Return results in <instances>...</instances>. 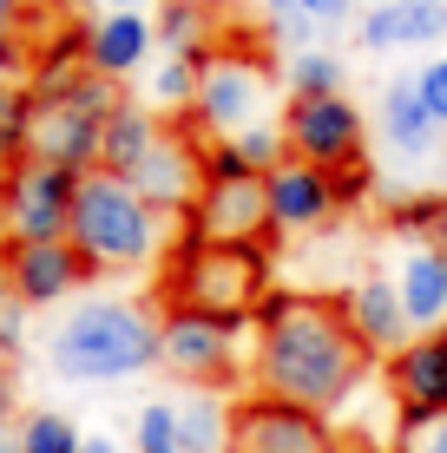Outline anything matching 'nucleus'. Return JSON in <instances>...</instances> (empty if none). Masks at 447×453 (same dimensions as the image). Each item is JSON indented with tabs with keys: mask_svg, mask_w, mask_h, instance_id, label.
Instances as JSON below:
<instances>
[{
	"mask_svg": "<svg viewBox=\"0 0 447 453\" xmlns=\"http://www.w3.org/2000/svg\"><path fill=\"white\" fill-rule=\"evenodd\" d=\"M237 151L250 158L257 178H270L276 165H289V138H283V125H243V132H237Z\"/></svg>",
	"mask_w": 447,
	"mask_h": 453,
	"instance_id": "28",
	"label": "nucleus"
},
{
	"mask_svg": "<svg viewBox=\"0 0 447 453\" xmlns=\"http://www.w3.org/2000/svg\"><path fill=\"white\" fill-rule=\"evenodd\" d=\"M297 309H303V296H297V289H276V283H270L264 296H257V309H250V329H257V335H270V329H283Z\"/></svg>",
	"mask_w": 447,
	"mask_h": 453,
	"instance_id": "32",
	"label": "nucleus"
},
{
	"mask_svg": "<svg viewBox=\"0 0 447 453\" xmlns=\"http://www.w3.org/2000/svg\"><path fill=\"white\" fill-rule=\"evenodd\" d=\"M0 453H20V441H0Z\"/></svg>",
	"mask_w": 447,
	"mask_h": 453,
	"instance_id": "44",
	"label": "nucleus"
},
{
	"mask_svg": "<svg viewBox=\"0 0 447 453\" xmlns=\"http://www.w3.org/2000/svg\"><path fill=\"white\" fill-rule=\"evenodd\" d=\"M99 138L105 125L86 119L73 99H40V119H34V158L59 165V171H99Z\"/></svg>",
	"mask_w": 447,
	"mask_h": 453,
	"instance_id": "14",
	"label": "nucleus"
},
{
	"mask_svg": "<svg viewBox=\"0 0 447 453\" xmlns=\"http://www.w3.org/2000/svg\"><path fill=\"white\" fill-rule=\"evenodd\" d=\"M389 447L395 453H447V414H402Z\"/></svg>",
	"mask_w": 447,
	"mask_h": 453,
	"instance_id": "29",
	"label": "nucleus"
},
{
	"mask_svg": "<svg viewBox=\"0 0 447 453\" xmlns=\"http://www.w3.org/2000/svg\"><path fill=\"white\" fill-rule=\"evenodd\" d=\"M368 7H395V0H368Z\"/></svg>",
	"mask_w": 447,
	"mask_h": 453,
	"instance_id": "45",
	"label": "nucleus"
},
{
	"mask_svg": "<svg viewBox=\"0 0 447 453\" xmlns=\"http://www.w3.org/2000/svg\"><path fill=\"white\" fill-rule=\"evenodd\" d=\"M73 204H80V171H59L46 158H27L7 171L13 243H59L73 230Z\"/></svg>",
	"mask_w": 447,
	"mask_h": 453,
	"instance_id": "7",
	"label": "nucleus"
},
{
	"mask_svg": "<svg viewBox=\"0 0 447 453\" xmlns=\"http://www.w3.org/2000/svg\"><path fill=\"white\" fill-rule=\"evenodd\" d=\"M250 178H257V171L237 151V138H211V145H204V184H250Z\"/></svg>",
	"mask_w": 447,
	"mask_h": 453,
	"instance_id": "30",
	"label": "nucleus"
},
{
	"mask_svg": "<svg viewBox=\"0 0 447 453\" xmlns=\"http://www.w3.org/2000/svg\"><path fill=\"white\" fill-rule=\"evenodd\" d=\"M257 99H264V66H250V59H237V53H218L204 66L191 119L204 125V132H218V138H237L243 125H257Z\"/></svg>",
	"mask_w": 447,
	"mask_h": 453,
	"instance_id": "11",
	"label": "nucleus"
},
{
	"mask_svg": "<svg viewBox=\"0 0 447 453\" xmlns=\"http://www.w3.org/2000/svg\"><path fill=\"white\" fill-rule=\"evenodd\" d=\"M343 316L349 329H356V342L368 355H402L414 342V322L402 309V289L389 283V276H362L356 289H343Z\"/></svg>",
	"mask_w": 447,
	"mask_h": 453,
	"instance_id": "13",
	"label": "nucleus"
},
{
	"mask_svg": "<svg viewBox=\"0 0 447 453\" xmlns=\"http://www.w3.org/2000/svg\"><path fill=\"white\" fill-rule=\"evenodd\" d=\"M335 453H395V447H389V441H368V434H349Z\"/></svg>",
	"mask_w": 447,
	"mask_h": 453,
	"instance_id": "38",
	"label": "nucleus"
},
{
	"mask_svg": "<svg viewBox=\"0 0 447 453\" xmlns=\"http://www.w3.org/2000/svg\"><path fill=\"white\" fill-rule=\"evenodd\" d=\"M13 408H20V395H13V374L0 368V420H13Z\"/></svg>",
	"mask_w": 447,
	"mask_h": 453,
	"instance_id": "39",
	"label": "nucleus"
},
{
	"mask_svg": "<svg viewBox=\"0 0 447 453\" xmlns=\"http://www.w3.org/2000/svg\"><path fill=\"white\" fill-rule=\"evenodd\" d=\"M0 270H7L20 309H46V303H66L73 289H86L92 263L59 237V243H7L0 250Z\"/></svg>",
	"mask_w": 447,
	"mask_h": 453,
	"instance_id": "10",
	"label": "nucleus"
},
{
	"mask_svg": "<svg viewBox=\"0 0 447 453\" xmlns=\"http://www.w3.org/2000/svg\"><path fill=\"white\" fill-rule=\"evenodd\" d=\"M27 66V40H20V0H0V86H13V73Z\"/></svg>",
	"mask_w": 447,
	"mask_h": 453,
	"instance_id": "31",
	"label": "nucleus"
},
{
	"mask_svg": "<svg viewBox=\"0 0 447 453\" xmlns=\"http://www.w3.org/2000/svg\"><path fill=\"white\" fill-rule=\"evenodd\" d=\"M381 132H389V145L402 151V158H428L441 138V119L421 105V92H414V80H395L389 92H381Z\"/></svg>",
	"mask_w": 447,
	"mask_h": 453,
	"instance_id": "19",
	"label": "nucleus"
},
{
	"mask_svg": "<svg viewBox=\"0 0 447 453\" xmlns=\"http://www.w3.org/2000/svg\"><path fill=\"white\" fill-rule=\"evenodd\" d=\"M204 66H211V59L172 53L158 73H151V99H158V105H172V112H191V105H197V86H204Z\"/></svg>",
	"mask_w": 447,
	"mask_h": 453,
	"instance_id": "25",
	"label": "nucleus"
},
{
	"mask_svg": "<svg viewBox=\"0 0 447 453\" xmlns=\"http://www.w3.org/2000/svg\"><path fill=\"white\" fill-rule=\"evenodd\" d=\"M441 197L447 191H435V197H402L389 217H395V230H414V237H428L435 230V217H441Z\"/></svg>",
	"mask_w": 447,
	"mask_h": 453,
	"instance_id": "33",
	"label": "nucleus"
},
{
	"mask_svg": "<svg viewBox=\"0 0 447 453\" xmlns=\"http://www.w3.org/2000/svg\"><path fill=\"white\" fill-rule=\"evenodd\" d=\"M13 243V224H7V171H0V250Z\"/></svg>",
	"mask_w": 447,
	"mask_h": 453,
	"instance_id": "40",
	"label": "nucleus"
},
{
	"mask_svg": "<svg viewBox=\"0 0 447 453\" xmlns=\"http://www.w3.org/2000/svg\"><path fill=\"white\" fill-rule=\"evenodd\" d=\"M264 289H270V250L264 243H197L178 230L172 250H165V309L184 303V309L250 322Z\"/></svg>",
	"mask_w": 447,
	"mask_h": 453,
	"instance_id": "4",
	"label": "nucleus"
},
{
	"mask_svg": "<svg viewBox=\"0 0 447 453\" xmlns=\"http://www.w3.org/2000/svg\"><path fill=\"white\" fill-rule=\"evenodd\" d=\"M283 80H289V99H335V92H343V59L322 53V46H310V53L289 59Z\"/></svg>",
	"mask_w": 447,
	"mask_h": 453,
	"instance_id": "24",
	"label": "nucleus"
},
{
	"mask_svg": "<svg viewBox=\"0 0 447 453\" xmlns=\"http://www.w3.org/2000/svg\"><path fill=\"white\" fill-rule=\"evenodd\" d=\"M165 138V125L151 119V105H119V119L105 125V138H99V171H112V178H132L138 165H145V151Z\"/></svg>",
	"mask_w": 447,
	"mask_h": 453,
	"instance_id": "20",
	"label": "nucleus"
},
{
	"mask_svg": "<svg viewBox=\"0 0 447 453\" xmlns=\"http://www.w3.org/2000/svg\"><path fill=\"white\" fill-rule=\"evenodd\" d=\"M264 197H270V224L283 230V237L289 230H322L335 217V178L316 171V165H303V158L276 165L264 178Z\"/></svg>",
	"mask_w": 447,
	"mask_h": 453,
	"instance_id": "12",
	"label": "nucleus"
},
{
	"mask_svg": "<svg viewBox=\"0 0 447 453\" xmlns=\"http://www.w3.org/2000/svg\"><path fill=\"white\" fill-rule=\"evenodd\" d=\"M80 453H126V447H112V441H86Z\"/></svg>",
	"mask_w": 447,
	"mask_h": 453,
	"instance_id": "42",
	"label": "nucleus"
},
{
	"mask_svg": "<svg viewBox=\"0 0 447 453\" xmlns=\"http://www.w3.org/2000/svg\"><path fill=\"white\" fill-rule=\"evenodd\" d=\"M178 441H184V453H230V408L218 395L178 401Z\"/></svg>",
	"mask_w": 447,
	"mask_h": 453,
	"instance_id": "22",
	"label": "nucleus"
},
{
	"mask_svg": "<svg viewBox=\"0 0 447 453\" xmlns=\"http://www.w3.org/2000/svg\"><path fill=\"white\" fill-rule=\"evenodd\" d=\"M395 289H402V309H408L414 335H447V250L414 243L402 257Z\"/></svg>",
	"mask_w": 447,
	"mask_h": 453,
	"instance_id": "17",
	"label": "nucleus"
},
{
	"mask_svg": "<svg viewBox=\"0 0 447 453\" xmlns=\"http://www.w3.org/2000/svg\"><path fill=\"white\" fill-rule=\"evenodd\" d=\"M151 27H158V40L172 46V53H191V59H218V53L204 46V27H211V7H204V0H165V7H158V20H151Z\"/></svg>",
	"mask_w": 447,
	"mask_h": 453,
	"instance_id": "23",
	"label": "nucleus"
},
{
	"mask_svg": "<svg viewBox=\"0 0 447 453\" xmlns=\"http://www.w3.org/2000/svg\"><path fill=\"white\" fill-rule=\"evenodd\" d=\"M283 138H289V158L316 165V171H343L362 165V112L335 92V99H289L283 112Z\"/></svg>",
	"mask_w": 447,
	"mask_h": 453,
	"instance_id": "9",
	"label": "nucleus"
},
{
	"mask_svg": "<svg viewBox=\"0 0 447 453\" xmlns=\"http://www.w3.org/2000/svg\"><path fill=\"white\" fill-rule=\"evenodd\" d=\"M447 34V0H395V7H368L356 40L368 53H389V46H435Z\"/></svg>",
	"mask_w": 447,
	"mask_h": 453,
	"instance_id": "18",
	"label": "nucleus"
},
{
	"mask_svg": "<svg viewBox=\"0 0 447 453\" xmlns=\"http://www.w3.org/2000/svg\"><path fill=\"white\" fill-rule=\"evenodd\" d=\"M27 309L20 303H13V309H0V368H13V362H20V355H27Z\"/></svg>",
	"mask_w": 447,
	"mask_h": 453,
	"instance_id": "36",
	"label": "nucleus"
},
{
	"mask_svg": "<svg viewBox=\"0 0 447 453\" xmlns=\"http://www.w3.org/2000/svg\"><path fill=\"white\" fill-rule=\"evenodd\" d=\"M34 119H40V99H34V86H0V171H13V165H27L34 158Z\"/></svg>",
	"mask_w": 447,
	"mask_h": 453,
	"instance_id": "21",
	"label": "nucleus"
},
{
	"mask_svg": "<svg viewBox=\"0 0 447 453\" xmlns=\"http://www.w3.org/2000/svg\"><path fill=\"white\" fill-rule=\"evenodd\" d=\"M343 434L329 414H310L276 395H243L230 401V453H335Z\"/></svg>",
	"mask_w": 447,
	"mask_h": 453,
	"instance_id": "6",
	"label": "nucleus"
},
{
	"mask_svg": "<svg viewBox=\"0 0 447 453\" xmlns=\"http://www.w3.org/2000/svg\"><path fill=\"white\" fill-rule=\"evenodd\" d=\"M172 237H178L172 217L151 204V197H138L126 178H112V171H86L80 178V204H73L66 243L92 263V276L99 270H138V263L165 257Z\"/></svg>",
	"mask_w": 447,
	"mask_h": 453,
	"instance_id": "3",
	"label": "nucleus"
},
{
	"mask_svg": "<svg viewBox=\"0 0 447 453\" xmlns=\"http://www.w3.org/2000/svg\"><path fill=\"white\" fill-rule=\"evenodd\" d=\"M303 13H310V20H343L349 7H356V0H297Z\"/></svg>",
	"mask_w": 447,
	"mask_h": 453,
	"instance_id": "37",
	"label": "nucleus"
},
{
	"mask_svg": "<svg viewBox=\"0 0 447 453\" xmlns=\"http://www.w3.org/2000/svg\"><path fill=\"white\" fill-rule=\"evenodd\" d=\"M13 441H20V453H80V447H86V434L73 427L66 414L34 408V414L20 420V434H13Z\"/></svg>",
	"mask_w": 447,
	"mask_h": 453,
	"instance_id": "26",
	"label": "nucleus"
},
{
	"mask_svg": "<svg viewBox=\"0 0 447 453\" xmlns=\"http://www.w3.org/2000/svg\"><path fill=\"white\" fill-rule=\"evenodd\" d=\"M46 362L66 381H132L145 368H165L158 316L132 296H86L46 335Z\"/></svg>",
	"mask_w": 447,
	"mask_h": 453,
	"instance_id": "2",
	"label": "nucleus"
},
{
	"mask_svg": "<svg viewBox=\"0 0 447 453\" xmlns=\"http://www.w3.org/2000/svg\"><path fill=\"white\" fill-rule=\"evenodd\" d=\"M151 40H158V27L145 20V13H92L86 20V73H99V80H126L151 59Z\"/></svg>",
	"mask_w": 447,
	"mask_h": 453,
	"instance_id": "16",
	"label": "nucleus"
},
{
	"mask_svg": "<svg viewBox=\"0 0 447 453\" xmlns=\"http://www.w3.org/2000/svg\"><path fill=\"white\" fill-rule=\"evenodd\" d=\"M0 309H13V283H7V270H0Z\"/></svg>",
	"mask_w": 447,
	"mask_h": 453,
	"instance_id": "43",
	"label": "nucleus"
},
{
	"mask_svg": "<svg viewBox=\"0 0 447 453\" xmlns=\"http://www.w3.org/2000/svg\"><path fill=\"white\" fill-rule=\"evenodd\" d=\"M243 329L250 322L237 316H211V309H184L172 303L158 316V342H165V368L178 374V381L191 388H224L230 374H237V349H243Z\"/></svg>",
	"mask_w": 447,
	"mask_h": 453,
	"instance_id": "5",
	"label": "nucleus"
},
{
	"mask_svg": "<svg viewBox=\"0 0 447 453\" xmlns=\"http://www.w3.org/2000/svg\"><path fill=\"white\" fill-rule=\"evenodd\" d=\"M335 178V211H356L368 191H375V171H368V158L362 165H343V171H329Z\"/></svg>",
	"mask_w": 447,
	"mask_h": 453,
	"instance_id": "34",
	"label": "nucleus"
},
{
	"mask_svg": "<svg viewBox=\"0 0 447 453\" xmlns=\"http://www.w3.org/2000/svg\"><path fill=\"white\" fill-rule=\"evenodd\" d=\"M389 395L402 414H447V335H414L389 355Z\"/></svg>",
	"mask_w": 447,
	"mask_h": 453,
	"instance_id": "15",
	"label": "nucleus"
},
{
	"mask_svg": "<svg viewBox=\"0 0 447 453\" xmlns=\"http://www.w3.org/2000/svg\"><path fill=\"white\" fill-rule=\"evenodd\" d=\"M178 230L197 237V243H264V250L283 243V230L270 224L264 178H250V184H204L197 204L178 217Z\"/></svg>",
	"mask_w": 447,
	"mask_h": 453,
	"instance_id": "8",
	"label": "nucleus"
},
{
	"mask_svg": "<svg viewBox=\"0 0 447 453\" xmlns=\"http://www.w3.org/2000/svg\"><path fill=\"white\" fill-rule=\"evenodd\" d=\"M368 368L375 355L349 329L343 296H303V309L283 329L257 335V395L297 401L310 414H335Z\"/></svg>",
	"mask_w": 447,
	"mask_h": 453,
	"instance_id": "1",
	"label": "nucleus"
},
{
	"mask_svg": "<svg viewBox=\"0 0 447 453\" xmlns=\"http://www.w3.org/2000/svg\"><path fill=\"white\" fill-rule=\"evenodd\" d=\"M414 92H421V105L447 125V59H428V66L414 73Z\"/></svg>",
	"mask_w": 447,
	"mask_h": 453,
	"instance_id": "35",
	"label": "nucleus"
},
{
	"mask_svg": "<svg viewBox=\"0 0 447 453\" xmlns=\"http://www.w3.org/2000/svg\"><path fill=\"white\" fill-rule=\"evenodd\" d=\"M99 13H145V0H92Z\"/></svg>",
	"mask_w": 447,
	"mask_h": 453,
	"instance_id": "41",
	"label": "nucleus"
},
{
	"mask_svg": "<svg viewBox=\"0 0 447 453\" xmlns=\"http://www.w3.org/2000/svg\"><path fill=\"white\" fill-rule=\"evenodd\" d=\"M132 453H184V441H178V408H165V401L138 408V420H132Z\"/></svg>",
	"mask_w": 447,
	"mask_h": 453,
	"instance_id": "27",
	"label": "nucleus"
}]
</instances>
